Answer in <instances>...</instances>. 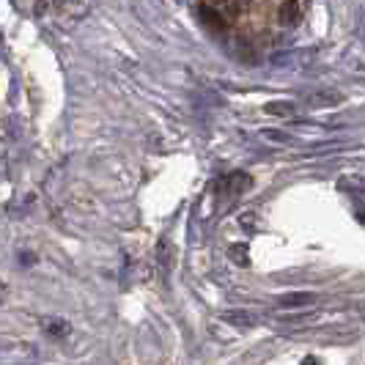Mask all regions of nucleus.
Wrapping results in <instances>:
<instances>
[{
    "label": "nucleus",
    "instance_id": "1",
    "mask_svg": "<svg viewBox=\"0 0 365 365\" xmlns=\"http://www.w3.org/2000/svg\"><path fill=\"white\" fill-rule=\"evenodd\" d=\"M250 184H253V181H250V176H247V173H228V176H223V179H220L217 193H220V195H242Z\"/></svg>",
    "mask_w": 365,
    "mask_h": 365
},
{
    "label": "nucleus",
    "instance_id": "2",
    "mask_svg": "<svg viewBox=\"0 0 365 365\" xmlns=\"http://www.w3.org/2000/svg\"><path fill=\"white\" fill-rule=\"evenodd\" d=\"M220 319L228 322V324H233L236 330H250V327H256V324L261 322V319H259L253 310H247V308H233V310H226Z\"/></svg>",
    "mask_w": 365,
    "mask_h": 365
},
{
    "label": "nucleus",
    "instance_id": "3",
    "mask_svg": "<svg viewBox=\"0 0 365 365\" xmlns=\"http://www.w3.org/2000/svg\"><path fill=\"white\" fill-rule=\"evenodd\" d=\"M346 99L340 91H332V88H322V91H313V94H308L305 97V104L308 107H335V104H340V102Z\"/></svg>",
    "mask_w": 365,
    "mask_h": 365
},
{
    "label": "nucleus",
    "instance_id": "4",
    "mask_svg": "<svg viewBox=\"0 0 365 365\" xmlns=\"http://www.w3.org/2000/svg\"><path fill=\"white\" fill-rule=\"evenodd\" d=\"M302 14H305V3H286V6H280L277 20L283 28H294V25H299Z\"/></svg>",
    "mask_w": 365,
    "mask_h": 365
},
{
    "label": "nucleus",
    "instance_id": "5",
    "mask_svg": "<svg viewBox=\"0 0 365 365\" xmlns=\"http://www.w3.org/2000/svg\"><path fill=\"white\" fill-rule=\"evenodd\" d=\"M313 302H316V294H308V291L277 297V305H280V308H308V305H313Z\"/></svg>",
    "mask_w": 365,
    "mask_h": 365
},
{
    "label": "nucleus",
    "instance_id": "6",
    "mask_svg": "<svg viewBox=\"0 0 365 365\" xmlns=\"http://www.w3.org/2000/svg\"><path fill=\"white\" fill-rule=\"evenodd\" d=\"M41 327H44L47 335H53V338H67L69 330H71L69 322H64V319H44Z\"/></svg>",
    "mask_w": 365,
    "mask_h": 365
},
{
    "label": "nucleus",
    "instance_id": "7",
    "mask_svg": "<svg viewBox=\"0 0 365 365\" xmlns=\"http://www.w3.org/2000/svg\"><path fill=\"white\" fill-rule=\"evenodd\" d=\"M264 110L272 113V116H294L297 104H294V102H269Z\"/></svg>",
    "mask_w": 365,
    "mask_h": 365
},
{
    "label": "nucleus",
    "instance_id": "8",
    "mask_svg": "<svg viewBox=\"0 0 365 365\" xmlns=\"http://www.w3.org/2000/svg\"><path fill=\"white\" fill-rule=\"evenodd\" d=\"M228 256H231L239 266H250V250H247V245H233Z\"/></svg>",
    "mask_w": 365,
    "mask_h": 365
},
{
    "label": "nucleus",
    "instance_id": "9",
    "mask_svg": "<svg viewBox=\"0 0 365 365\" xmlns=\"http://www.w3.org/2000/svg\"><path fill=\"white\" fill-rule=\"evenodd\" d=\"M157 256H160V266H163V269H170V261H173V259H170V247H167V239H163V242H160V250H157Z\"/></svg>",
    "mask_w": 365,
    "mask_h": 365
}]
</instances>
